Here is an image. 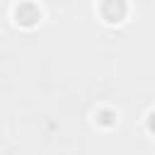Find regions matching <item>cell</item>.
I'll use <instances>...</instances> for the list:
<instances>
[{"mask_svg": "<svg viewBox=\"0 0 155 155\" xmlns=\"http://www.w3.org/2000/svg\"><path fill=\"white\" fill-rule=\"evenodd\" d=\"M94 121L99 124V126H104V128H111L114 124H116V111L114 109H97V114H94Z\"/></svg>", "mask_w": 155, "mask_h": 155, "instance_id": "3", "label": "cell"}, {"mask_svg": "<svg viewBox=\"0 0 155 155\" xmlns=\"http://www.w3.org/2000/svg\"><path fill=\"white\" fill-rule=\"evenodd\" d=\"M15 22H17L19 27H24V29L36 27V24L41 22V10H39V5L31 2V0H22V2L15 7Z\"/></svg>", "mask_w": 155, "mask_h": 155, "instance_id": "1", "label": "cell"}, {"mask_svg": "<svg viewBox=\"0 0 155 155\" xmlns=\"http://www.w3.org/2000/svg\"><path fill=\"white\" fill-rule=\"evenodd\" d=\"M145 128H148L150 133H155V111L148 114V119H145Z\"/></svg>", "mask_w": 155, "mask_h": 155, "instance_id": "4", "label": "cell"}, {"mask_svg": "<svg viewBox=\"0 0 155 155\" xmlns=\"http://www.w3.org/2000/svg\"><path fill=\"white\" fill-rule=\"evenodd\" d=\"M99 15H102V19L109 22V24H121V22L128 17V2H126V0H102Z\"/></svg>", "mask_w": 155, "mask_h": 155, "instance_id": "2", "label": "cell"}]
</instances>
